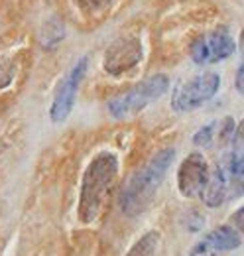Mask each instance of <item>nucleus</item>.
Returning a JSON list of instances; mask_svg holds the SVG:
<instances>
[{"label": "nucleus", "mask_w": 244, "mask_h": 256, "mask_svg": "<svg viewBox=\"0 0 244 256\" xmlns=\"http://www.w3.org/2000/svg\"><path fill=\"white\" fill-rule=\"evenodd\" d=\"M116 176H118V158L112 152H100L91 160L81 180L79 207H77V215L81 223L89 224L98 217L116 182Z\"/></svg>", "instance_id": "f257e3e1"}, {"label": "nucleus", "mask_w": 244, "mask_h": 256, "mask_svg": "<svg viewBox=\"0 0 244 256\" xmlns=\"http://www.w3.org/2000/svg\"><path fill=\"white\" fill-rule=\"evenodd\" d=\"M174 158H176V150L164 148L128 180L120 195V211L126 217H136L146 211L156 192L160 190Z\"/></svg>", "instance_id": "f03ea898"}, {"label": "nucleus", "mask_w": 244, "mask_h": 256, "mask_svg": "<svg viewBox=\"0 0 244 256\" xmlns=\"http://www.w3.org/2000/svg\"><path fill=\"white\" fill-rule=\"evenodd\" d=\"M170 89V79L164 73L152 75L148 79H144L142 83H138L136 87H132L130 91L114 96L112 100H108V112L114 118H126L132 116L140 110H144L150 102L158 100L160 96H164Z\"/></svg>", "instance_id": "7ed1b4c3"}, {"label": "nucleus", "mask_w": 244, "mask_h": 256, "mask_svg": "<svg viewBox=\"0 0 244 256\" xmlns=\"http://www.w3.org/2000/svg\"><path fill=\"white\" fill-rule=\"evenodd\" d=\"M220 87V75L214 71H205L189 81L176 87L172 95V108L178 112H189L199 106H203L207 100H211Z\"/></svg>", "instance_id": "20e7f679"}, {"label": "nucleus", "mask_w": 244, "mask_h": 256, "mask_svg": "<svg viewBox=\"0 0 244 256\" xmlns=\"http://www.w3.org/2000/svg\"><path fill=\"white\" fill-rule=\"evenodd\" d=\"M236 50V44L226 28H218L211 34L199 36L191 46V60L197 65L218 64L230 58Z\"/></svg>", "instance_id": "39448f33"}, {"label": "nucleus", "mask_w": 244, "mask_h": 256, "mask_svg": "<svg viewBox=\"0 0 244 256\" xmlns=\"http://www.w3.org/2000/svg\"><path fill=\"white\" fill-rule=\"evenodd\" d=\"M87 67H89V60L87 58H81L77 64L73 65V69L69 71V75L61 81V85L56 91L54 96V102H52V108H50V116L54 122H63L71 110H73V104H75V98H77V91H79V85L87 73Z\"/></svg>", "instance_id": "423d86ee"}, {"label": "nucleus", "mask_w": 244, "mask_h": 256, "mask_svg": "<svg viewBox=\"0 0 244 256\" xmlns=\"http://www.w3.org/2000/svg\"><path fill=\"white\" fill-rule=\"evenodd\" d=\"M209 174H211V170H209V164H207L203 154H199V152L189 154L178 170V190H180V193L187 199L201 197V193L209 182Z\"/></svg>", "instance_id": "0eeeda50"}, {"label": "nucleus", "mask_w": 244, "mask_h": 256, "mask_svg": "<svg viewBox=\"0 0 244 256\" xmlns=\"http://www.w3.org/2000/svg\"><path fill=\"white\" fill-rule=\"evenodd\" d=\"M142 60V44L138 38H120L104 54L102 69L108 75H122L134 69Z\"/></svg>", "instance_id": "6e6552de"}, {"label": "nucleus", "mask_w": 244, "mask_h": 256, "mask_svg": "<svg viewBox=\"0 0 244 256\" xmlns=\"http://www.w3.org/2000/svg\"><path fill=\"white\" fill-rule=\"evenodd\" d=\"M213 246L218 252H228V250H236L240 244H242V238H240V232L232 226V224H220L213 228L211 232L205 234Z\"/></svg>", "instance_id": "1a4fd4ad"}, {"label": "nucleus", "mask_w": 244, "mask_h": 256, "mask_svg": "<svg viewBox=\"0 0 244 256\" xmlns=\"http://www.w3.org/2000/svg\"><path fill=\"white\" fill-rule=\"evenodd\" d=\"M160 242V234L156 230L146 232L142 238H138L126 256H156V248Z\"/></svg>", "instance_id": "9d476101"}, {"label": "nucleus", "mask_w": 244, "mask_h": 256, "mask_svg": "<svg viewBox=\"0 0 244 256\" xmlns=\"http://www.w3.org/2000/svg\"><path fill=\"white\" fill-rule=\"evenodd\" d=\"M63 36H65L63 24H61L60 20H50V22H46V26H44L42 46L48 48V50H52V48H56L61 40H63Z\"/></svg>", "instance_id": "9b49d317"}, {"label": "nucleus", "mask_w": 244, "mask_h": 256, "mask_svg": "<svg viewBox=\"0 0 244 256\" xmlns=\"http://www.w3.org/2000/svg\"><path fill=\"white\" fill-rule=\"evenodd\" d=\"M218 132H214V138L218 140V144L220 146H226V144H230V138H232V134H234V120L230 118V116H224L218 124Z\"/></svg>", "instance_id": "f8f14e48"}, {"label": "nucleus", "mask_w": 244, "mask_h": 256, "mask_svg": "<svg viewBox=\"0 0 244 256\" xmlns=\"http://www.w3.org/2000/svg\"><path fill=\"white\" fill-rule=\"evenodd\" d=\"M214 130H216V124H205L203 128H199L193 136V144L199 146V148H209L214 140Z\"/></svg>", "instance_id": "ddd939ff"}, {"label": "nucleus", "mask_w": 244, "mask_h": 256, "mask_svg": "<svg viewBox=\"0 0 244 256\" xmlns=\"http://www.w3.org/2000/svg\"><path fill=\"white\" fill-rule=\"evenodd\" d=\"M189 256H218V250L214 248L213 242H211L207 236H203L201 240H197V242L193 244Z\"/></svg>", "instance_id": "4468645a"}, {"label": "nucleus", "mask_w": 244, "mask_h": 256, "mask_svg": "<svg viewBox=\"0 0 244 256\" xmlns=\"http://www.w3.org/2000/svg\"><path fill=\"white\" fill-rule=\"evenodd\" d=\"M230 152H244V118L234 126V134L230 138Z\"/></svg>", "instance_id": "2eb2a0df"}, {"label": "nucleus", "mask_w": 244, "mask_h": 256, "mask_svg": "<svg viewBox=\"0 0 244 256\" xmlns=\"http://www.w3.org/2000/svg\"><path fill=\"white\" fill-rule=\"evenodd\" d=\"M238 50H240V56H242V62L238 65V71H236V81H234V85H236V91L244 95V28L242 32H240V40H238Z\"/></svg>", "instance_id": "dca6fc26"}, {"label": "nucleus", "mask_w": 244, "mask_h": 256, "mask_svg": "<svg viewBox=\"0 0 244 256\" xmlns=\"http://www.w3.org/2000/svg\"><path fill=\"white\" fill-rule=\"evenodd\" d=\"M112 0H77V4L81 6V10L85 12H98L102 8H106Z\"/></svg>", "instance_id": "f3484780"}, {"label": "nucleus", "mask_w": 244, "mask_h": 256, "mask_svg": "<svg viewBox=\"0 0 244 256\" xmlns=\"http://www.w3.org/2000/svg\"><path fill=\"white\" fill-rule=\"evenodd\" d=\"M14 77V65L12 64H0V89L8 87Z\"/></svg>", "instance_id": "a211bd4d"}, {"label": "nucleus", "mask_w": 244, "mask_h": 256, "mask_svg": "<svg viewBox=\"0 0 244 256\" xmlns=\"http://www.w3.org/2000/svg\"><path fill=\"white\" fill-rule=\"evenodd\" d=\"M230 223H232V226H234L238 232H244V207L236 209V211L232 213V217H230Z\"/></svg>", "instance_id": "6ab92c4d"}]
</instances>
